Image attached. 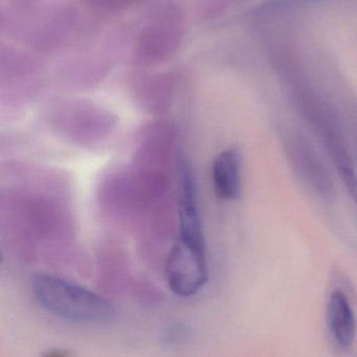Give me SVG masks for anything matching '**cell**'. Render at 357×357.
<instances>
[{
	"label": "cell",
	"mask_w": 357,
	"mask_h": 357,
	"mask_svg": "<svg viewBox=\"0 0 357 357\" xmlns=\"http://www.w3.org/2000/svg\"><path fill=\"white\" fill-rule=\"evenodd\" d=\"M32 289L43 309L66 321L101 324L114 317V306L104 296L56 275H35Z\"/></svg>",
	"instance_id": "6da1fadb"
},
{
	"label": "cell",
	"mask_w": 357,
	"mask_h": 357,
	"mask_svg": "<svg viewBox=\"0 0 357 357\" xmlns=\"http://www.w3.org/2000/svg\"><path fill=\"white\" fill-rule=\"evenodd\" d=\"M321 0H268L267 3H263L260 9L257 12L267 13V12L280 11V10L287 9V8L296 7L305 3H319Z\"/></svg>",
	"instance_id": "ba28073f"
},
{
	"label": "cell",
	"mask_w": 357,
	"mask_h": 357,
	"mask_svg": "<svg viewBox=\"0 0 357 357\" xmlns=\"http://www.w3.org/2000/svg\"><path fill=\"white\" fill-rule=\"evenodd\" d=\"M298 166L304 172L305 176L309 179V183L315 188L319 195L327 200H332L335 198V189H334L332 179L330 178L326 169L319 160L314 158L311 152L301 151L298 153Z\"/></svg>",
	"instance_id": "52a82bcc"
},
{
	"label": "cell",
	"mask_w": 357,
	"mask_h": 357,
	"mask_svg": "<svg viewBox=\"0 0 357 357\" xmlns=\"http://www.w3.org/2000/svg\"><path fill=\"white\" fill-rule=\"evenodd\" d=\"M328 325L338 346L348 349L356 336V319L346 294L334 290L327 307Z\"/></svg>",
	"instance_id": "5b68a950"
},
{
	"label": "cell",
	"mask_w": 357,
	"mask_h": 357,
	"mask_svg": "<svg viewBox=\"0 0 357 357\" xmlns=\"http://www.w3.org/2000/svg\"><path fill=\"white\" fill-rule=\"evenodd\" d=\"M166 280L171 291L183 298L197 294L208 279L206 240L179 236L169 252Z\"/></svg>",
	"instance_id": "3957f363"
},
{
	"label": "cell",
	"mask_w": 357,
	"mask_h": 357,
	"mask_svg": "<svg viewBox=\"0 0 357 357\" xmlns=\"http://www.w3.org/2000/svg\"><path fill=\"white\" fill-rule=\"evenodd\" d=\"M340 177L344 181V185L348 189L349 193L352 196L353 200L357 204V175L355 174L354 165L342 167L337 169Z\"/></svg>",
	"instance_id": "9c48e42d"
},
{
	"label": "cell",
	"mask_w": 357,
	"mask_h": 357,
	"mask_svg": "<svg viewBox=\"0 0 357 357\" xmlns=\"http://www.w3.org/2000/svg\"><path fill=\"white\" fill-rule=\"evenodd\" d=\"M89 1L98 7L118 8L135 3L137 0H89Z\"/></svg>",
	"instance_id": "30bf717a"
},
{
	"label": "cell",
	"mask_w": 357,
	"mask_h": 357,
	"mask_svg": "<svg viewBox=\"0 0 357 357\" xmlns=\"http://www.w3.org/2000/svg\"><path fill=\"white\" fill-rule=\"evenodd\" d=\"M185 17L175 3L160 6L148 17L137 37L135 60L143 66L167 61L178 49L183 39Z\"/></svg>",
	"instance_id": "7a4b0ae2"
},
{
	"label": "cell",
	"mask_w": 357,
	"mask_h": 357,
	"mask_svg": "<svg viewBox=\"0 0 357 357\" xmlns=\"http://www.w3.org/2000/svg\"><path fill=\"white\" fill-rule=\"evenodd\" d=\"M212 179L215 192L221 199L233 202L240 197L241 154L237 148H227L215 158Z\"/></svg>",
	"instance_id": "277c9868"
},
{
	"label": "cell",
	"mask_w": 357,
	"mask_h": 357,
	"mask_svg": "<svg viewBox=\"0 0 357 357\" xmlns=\"http://www.w3.org/2000/svg\"><path fill=\"white\" fill-rule=\"evenodd\" d=\"M173 81L169 75H156L139 83L137 98L150 109H160L170 103Z\"/></svg>",
	"instance_id": "8992f818"
}]
</instances>
